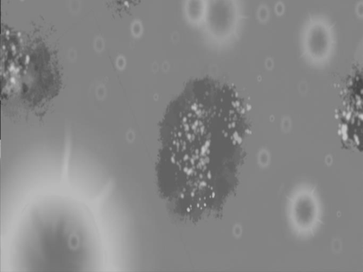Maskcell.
I'll return each instance as SVG.
<instances>
[{"instance_id":"6da1fadb","label":"cell","mask_w":363,"mask_h":272,"mask_svg":"<svg viewBox=\"0 0 363 272\" xmlns=\"http://www.w3.org/2000/svg\"><path fill=\"white\" fill-rule=\"evenodd\" d=\"M245 135L243 106L230 86L189 82L160 128L157 186L172 212L195 220L221 207L238 184Z\"/></svg>"}]
</instances>
